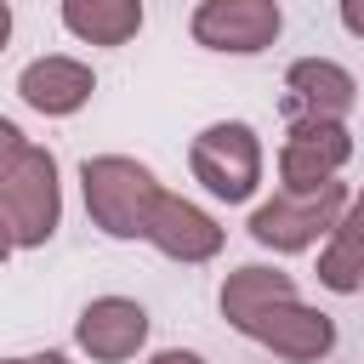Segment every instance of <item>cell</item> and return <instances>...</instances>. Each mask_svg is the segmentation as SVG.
Here are the masks:
<instances>
[{"label":"cell","mask_w":364,"mask_h":364,"mask_svg":"<svg viewBox=\"0 0 364 364\" xmlns=\"http://www.w3.org/2000/svg\"><path fill=\"white\" fill-rule=\"evenodd\" d=\"M80 193H85L91 228H102L108 239H148V216L165 188L131 154H91L80 165Z\"/></svg>","instance_id":"obj_1"},{"label":"cell","mask_w":364,"mask_h":364,"mask_svg":"<svg viewBox=\"0 0 364 364\" xmlns=\"http://www.w3.org/2000/svg\"><path fill=\"white\" fill-rule=\"evenodd\" d=\"M0 228L17 250H40L63 228V182L51 148L23 142V154L0 171Z\"/></svg>","instance_id":"obj_2"},{"label":"cell","mask_w":364,"mask_h":364,"mask_svg":"<svg viewBox=\"0 0 364 364\" xmlns=\"http://www.w3.org/2000/svg\"><path fill=\"white\" fill-rule=\"evenodd\" d=\"M347 182H324L313 193H273L250 210V239L262 250H279V256H296V250H313L318 239H330V228L341 222L347 210Z\"/></svg>","instance_id":"obj_3"},{"label":"cell","mask_w":364,"mask_h":364,"mask_svg":"<svg viewBox=\"0 0 364 364\" xmlns=\"http://www.w3.org/2000/svg\"><path fill=\"white\" fill-rule=\"evenodd\" d=\"M188 165H193V182L222 199V205H245L256 188H262V136L245 125V119H216L193 136L188 148Z\"/></svg>","instance_id":"obj_4"},{"label":"cell","mask_w":364,"mask_h":364,"mask_svg":"<svg viewBox=\"0 0 364 364\" xmlns=\"http://www.w3.org/2000/svg\"><path fill=\"white\" fill-rule=\"evenodd\" d=\"M347 159H353V136L341 119H290L279 142V182L284 193H313L336 182Z\"/></svg>","instance_id":"obj_5"},{"label":"cell","mask_w":364,"mask_h":364,"mask_svg":"<svg viewBox=\"0 0 364 364\" xmlns=\"http://www.w3.org/2000/svg\"><path fill=\"white\" fill-rule=\"evenodd\" d=\"M239 336L262 341L267 353H279V358H290V364H313V358H324V353L336 347V318L318 313V307H307L301 296H279V301L256 307Z\"/></svg>","instance_id":"obj_6"},{"label":"cell","mask_w":364,"mask_h":364,"mask_svg":"<svg viewBox=\"0 0 364 364\" xmlns=\"http://www.w3.org/2000/svg\"><path fill=\"white\" fill-rule=\"evenodd\" d=\"M279 28H284L279 0H199L193 6V40L205 51L256 57L279 40Z\"/></svg>","instance_id":"obj_7"},{"label":"cell","mask_w":364,"mask_h":364,"mask_svg":"<svg viewBox=\"0 0 364 364\" xmlns=\"http://www.w3.org/2000/svg\"><path fill=\"white\" fill-rule=\"evenodd\" d=\"M74 341L80 353H91V364H125L148 341V307L131 296H97L74 318Z\"/></svg>","instance_id":"obj_8"},{"label":"cell","mask_w":364,"mask_h":364,"mask_svg":"<svg viewBox=\"0 0 364 364\" xmlns=\"http://www.w3.org/2000/svg\"><path fill=\"white\" fill-rule=\"evenodd\" d=\"M358 102V80L330 57H296L284 68V108L290 119H347Z\"/></svg>","instance_id":"obj_9"},{"label":"cell","mask_w":364,"mask_h":364,"mask_svg":"<svg viewBox=\"0 0 364 364\" xmlns=\"http://www.w3.org/2000/svg\"><path fill=\"white\" fill-rule=\"evenodd\" d=\"M91 91H97V74L80 63V57H34L23 74H17V97L34 108V114H46V119H68V114H80L85 102H91Z\"/></svg>","instance_id":"obj_10"},{"label":"cell","mask_w":364,"mask_h":364,"mask_svg":"<svg viewBox=\"0 0 364 364\" xmlns=\"http://www.w3.org/2000/svg\"><path fill=\"white\" fill-rule=\"evenodd\" d=\"M148 245L171 262H210L222 250V228L210 210H199L182 193H159L154 216H148Z\"/></svg>","instance_id":"obj_11"},{"label":"cell","mask_w":364,"mask_h":364,"mask_svg":"<svg viewBox=\"0 0 364 364\" xmlns=\"http://www.w3.org/2000/svg\"><path fill=\"white\" fill-rule=\"evenodd\" d=\"M318 284L336 290V296L364 290V193L347 199L341 222L330 228V239H324V250H318Z\"/></svg>","instance_id":"obj_12"},{"label":"cell","mask_w":364,"mask_h":364,"mask_svg":"<svg viewBox=\"0 0 364 364\" xmlns=\"http://www.w3.org/2000/svg\"><path fill=\"white\" fill-rule=\"evenodd\" d=\"M63 28L85 46H125L142 28V0H63Z\"/></svg>","instance_id":"obj_13"},{"label":"cell","mask_w":364,"mask_h":364,"mask_svg":"<svg viewBox=\"0 0 364 364\" xmlns=\"http://www.w3.org/2000/svg\"><path fill=\"white\" fill-rule=\"evenodd\" d=\"M279 296H296V279L290 273H279V267H262V262H250V267H233L228 279H222V318L233 324V330H245V318L256 313V307H267V301H279Z\"/></svg>","instance_id":"obj_14"},{"label":"cell","mask_w":364,"mask_h":364,"mask_svg":"<svg viewBox=\"0 0 364 364\" xmlns=\"http://www.w3.org/2000/svg\"><path fill=\"white\" fill-rule=\"evenodd\" d=\"M17 154H23V131H17V125H11L6 114H0V171H6V165H11Z\"/></svg>","instance_id":"obj_15"},{"label":"cell","mask_w":364,"mask_h":364,"mask_svg":"<svg viewBox=\"0 0 364 364\" xmlns=\"http://www.w3.org/2000/svg\"><path fill=\"white\" fill-rule=\"evenodd\" d=\"M341 28L353 40H364V0H341Z\"/></svg>","instance_id":"obj_16"},{"label":"cell","mask_w":364,"mask_h":364,"mask_svg":"<svg viewBox=\"0 0 364 364\" xmlns=\"http://www.w3.org/2000/svg\"><path fill=\"white\" fill-rule=\"evenodd\" d=\"M148 364H205V358H199L193 347H165V353H154Z\"/></svg>","instance_id":"obj_17"},{"label":"cell","mask_w":364,"mask_h":364,"mask_svg":"<svg viewBox=\"0 0 364 364\" xmlns=\"http://www.w3.org/2000/svg\"><path fill=\"white\" fill-rule=\"evenodd\" d=\"M6 364H68V358H63V353H51V347H46V353H23V358H6Z\"/></svg>","instance_id":"obj_18"},{"label":"cell","mask_w":364,"mask_h":364,"mask_svg":"<svg viewBox=\"0 0 364 364\" xmlns=\"http://www.w3.org/2000/svg\"><path fill=\"white\" fill-rule=\"evenodd\" d=\"M6 40H11V6L0 0V51H6Z\"/></svg>","instance_id":"obj_19"},{"label":"cell","mask_w":364,"mask_h":364,"mask_svg":"<svg viewBox=\"0 0 364 364\" xmlns=\"http://www.w3.org/2000/svg\"><path fill=\"white\" fill-rule=\"evenodd\" d=\"M11 250H17V245H11V239H6V228H0V262H6Z\"/></svg>","instance_id":"obj_20"}]
</instances>
